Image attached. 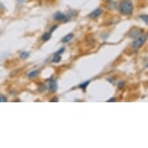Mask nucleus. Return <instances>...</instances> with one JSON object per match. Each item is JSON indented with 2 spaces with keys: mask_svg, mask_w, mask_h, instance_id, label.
I'll return each mask as SVG.
<instances>
[{
  "mask_svg": "<svg viewBox=\"0 0 148 148\" xmlns=\"http://www.w3.org/2000/svg\"><path fill=\"white\" fill-rule=\"evenodd\" d=\"M64 50H65V48L63 47V48H61V49H60L58 51H57L56 53H55V54H62L63 52H64Z\"/></svg>",
  "mask_w": 148,
  "mask_h": 148,
  "instance_id": "4468645a",
  "label": "nucleus"
},
{
  "mask_svg": "<svg viewBox=\"0 0 148 148\" xmlns=\"http://www.w3.org/2000/svg\"><path fill=\"white\" fill-rule=\"evenodd\" d=\"M114 101H115V99H114V98H112V99H109L107 102H114Z\"/></svg>",
  "mask_w": 148,
  "mask_h": 148,
  "instance_id": "a211bd4d",
  "label": "nucleus"
},
{
  "mask_svg": "<svg viewBox=\"0 0 148 148\" xmlns=\"http://www.w3.org/2000/svg\"><path fill=\"white\" fill-rule=\"evenodd\" d=\"M106 1H108V2H110V1H111V0H106Z\"/></svg>",
  "mask_w": 148,
  "mask_h": 148,
  "instance_id": "6ab92c4d",
  "label": "nucleus"
},
{
  "mask_svg": "<svg viewBox=\"0 0 148 148\" xmlns=\"http://www.w3.org/2000/svg\"><path fill=\"white\" fill-rule=\"evenodd\" d=\"M119 11L122 15H131L133 12V4L131 0H123L119 5Z\"/></svg>",
  "mask_w": 148,
  "mask_h": 148,
  "instance_id": "f257e3e1",
  "label": "nucleus"
},
{
  "mask_svg": "<svg viewBox=\"0 0 148 148\" xmlns=\"http://www.w3.org/2000/svg\"><path fill=\"white\" fill-rule=\"evenodd\" d=\"M51 37V33L50 32H47L45 33L43 36H42V40L46 42L47 40H49Z\"/></svg>",
  "mask_w": 148,
  "mask_h": 148,
  "instance_id": "6e6552de",
  "label": "nucleus"
},
{
  "mask_svg": "<svg viewBox=\"0 0 148 148\" xmlns=\"http://www.w3.org/2000/svg\"><path fill=\"white\" fill-rule=\"evenodd\" d=\"M123 86H124V82H123V81L119 82V84H118V87H119V88H123Z\"/></svg>",
  "mask_w": 148,
  "mask_h": 148,
  "instance_id": "2eb2a0df",
  "label": "nucleus"
},
{
  "mask_svg": "<svg viewBox=\"0 0 148 148\" xmlns=\"http://www.w3.org/2000/svg\"><path fill=\"white\" fill-rule=\"evenodd\" d=\"M102 13V10L101 8H98L96 9H95L94 11H92L89 15L88 16L91 18V19H96V18H98L101 14Z\"/></svg>",
  "mask_w": 148,
  "mask_h": 148,
  "instance_id": "20e7f679",
  "label": "nucleus"
},
{
  "mask_svg": "<svg viewBox=\"0 0 148 148\" xmlns=\"http://www.w3.org/2000/svg\"><path fill=\"white\" fill-rule=\"evenodd\" d=\"M140 18L141 19L142 21H143L146 25H148V15H146V14L140 15Z\"/></svg>",
  "mask_w": 148,
  "mask_h": 148,
  "instance_id": "1a4fd4ad",
  "label": "nucleus"
},
{
  "mask_svg": "<svg viewBox=\"0 0 148 148\" xmlns=\"http://www.w3.org/2000/svg\"><path fill=\"white\" fill-rule=\"evenodd\" d=\"M29 55V52H26V51H23L20 54V57L21 58H26L28 57Z\"/></svg>",
  "mask_w": 148,
  "mask_h": 148,
  "instance_id": "f8f14e48",
  "label": "nucleus"
},
{
  "mask_svg": "<svg viewBox=\"0 0 148 148\" xmlns=\"http://www.w3.org/2000/svg\"><path fill=\"white\" fill-rule=\"evenodd\" d=\"M39 75V71L37 70H34V71H30L29 73H28V77L30 78H35L37 77V75Z\"/></svg>",
  "mask_w": 148,
  "mask_h": 148,
  "instance_id": "0eeeda50",
  "label": "nucleus"
},
{
  "mask_svg": "<svg viewBox=\"0 0 148 148\" xmlns=\"http://www.w3.org/2000/svg\"><path fill=\"white\" fill-rule=\"evenodd\" d=\"M6 101H7L6 98L3 96V95L0 94V102H6Z\"/></svg>",
  "mask_w": 148,
  "mask_h": 148,
  "instance_id": "ddd939ff",
  "label": "nucleus"
},
{
  "mask_svg": "<svg viewBox=\"0 0 148 148\" xmlns=\"http://www.w3.org/2000/svg\"><path fill=\"white\" fill-rule=\"evenodd\" d=\"M73 38H74V34H69L66 35L65 37H64L62 38L61 42H62V43H64V44H66V43H68L69 41H71Z\"/></svg>",
  "mask_w": 148,
  "mask_h": 148,
  "instance_id": "423d86ee",
  "label": "nucleus"
},
{
  "mask_svg": "<svg viewBox=\"0 0 148 148\" xmlns=\"http://www.w3.org/2000/svg\"><path fill=\"white\" fill-rule=\"evenodd\" d=\"M57 81L54 79H50L49 80V90L52 92H54L57 90Z\"/></svg>",
  "mask_w": 148,
  "mask_h": 148,
  "instance_id": "39448f33",
  "label": "nucleus"
},
{
  "mask_svg": "<svg viewBox=\"0 0 148 148\" xmlns=\"http://www.w3.org/2000/svg\"><path fill=\"white\" fill-rule=\"evenodd\" d=\"M51 102H58V100H57V98H54L52 100H51Z\"/></svg>",
  "mask_w": 148,
  "mask_h": 148,
  "instance_id": "f3484780",
  "label": "nucleus"
},
{
  "mask_svg": "<svg viewBox=\"0 0 148 148\" xmlns=\"http://www.w3.org/2000/svg\"><path fill=\"white\" fill-rule=\"evenodd\" d=\"M57 27V25H54V26H53V27L51 28V29H50V32L52 34V33H53V31H54V29H55Z\"/></svg>",
  "mask_w": 148,
  "mask_h": 148,
  "instance_id": "dca6fc26",
  "label": "nucleus"
},
{
  "mask_svg": "<svg viewBox=\"0 0 148 148\" xmlns=\"http://www.w3.org/2000/svg\"><path fill=\"white\" fill-rule=\"evenodd\" d=\"M147 39V36L146 35H142L140 37H139L137 39H136L132 44V47L134 49H138L140 47H142L144 43L146 41Z\"/></svg>",
  "mask_w": 148,
  "mask_h": 148,
  "instance_id": "f03ea898",
  "label": "nucleus"
},
{
  "mask_svg": "<svg viewBox=\"0 0 148 148\" xmlns=\"http://www.w3.org/2000/svg\"><path fill=\"white\" fill-rule=\"evenodd\" d=\"M61 57H60V55L55 54L54 56V57H53V59H52V62L53 63H58V62L61 61Z\"/></svg>",
  "mask_w": 148,
  "mask_h": 148,
  "instance_id": "9d476101",
  "label": "nucleus"
},
{
  "mask_svg": "<svg viewBox=\"0 0 148 148\" xmlns=\"http://www.w3.org/2000/svg\"><path fill=\"white\" fill-rule=\"evenodd\" d=\"M88 84H89V81H84V82H83V83H81V84H79V87H80L81 88H82V89H84V88H85L88 86Z\"/></svg>",
  "mask_w": 148,
  "mask_h": 148,
  "instance_id": "9b49d317",
  "label": "nucleus"
},
{
  "mask_svg": "<svg viewBox=\"0 0 148 148\" xmlns=\"http://www.w3.org/2000/svg\"><path fill=\"white\" fill-rule=\"evenodd\" d=\"M53 17H54V19L58 20V21H62V22H67L68 19V16L65 14L62 13H60V12L56 13Z\"/></svg>",
  "mask_w": 148,
  "mask_h": 148,
  "instance_id": "7ed1b4c3",
  "label": "nucleus"
},
{
  "mask_svg": "<svg viewBox=\"0 0 148 148\" xmlns=\"http://www.w3.org/2000/svg\"><path fill=\"white\" fill-rule=\"evenodd\" d=\"M146 68H148V64L146 65Z\"/></svg>",
  "mask_w": 148,
  "mask_h": 148,
  "instance_id": "aec40b11",
  "label": "nucleus"
}]
</instances>
